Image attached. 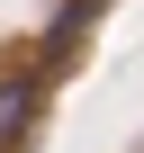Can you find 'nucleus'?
Masks as SVG:
<instances>
[{"label": "nucleus", "instance_id": "nucleus-1", "mask_svg": "<svg viewBox=\"0 0 144 153\" xmlns=\"http://www.w3.org/2000/svg\"><path fill=\"white\" fill-rule=\"evenodd\" d=\"M36 99H45V72H0V153H9V144H27Z\"/></svg>", "mask_w": 144, "mask_h": 153}]
</instances>
